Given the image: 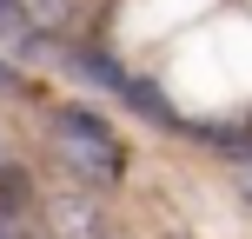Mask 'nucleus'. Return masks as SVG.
Listing matches in <instances>:
<instances>
[{
  "label": "nucleus",
  "instance_id": "1",
  "mask_svg": "<svg viewBox=\"0 0 252 239\" xmlns=\"http://www.w3.org/2000/svg\"><path fill=\"white\" fill-rule=\"evenodd\" d=\"M47 133H53V146H60V160H66L73 179H87V186H120L126 153H120L113 126L93 113V106H53Z\"/></svg>",
  "mask_w": 252,
  "mask_h": 239
},
{
  "label": "nucleus",
  "instance_id": "2",
  "mask_svg": "<svg viewBox=\"0 0 252 239\" xmlns=\"http://www.w3.org/2000/svg\"><path fill=\"white\" fill-rule=\"evenodd\" d=\"M120 100L133 106V113L146 120V126H159V133H186V120L173 113V100H166V93L153 87V80H139V73H126V80H120Z\"/></svg>",
  "mask_w": 252,
  "mask_h": 239
},
{
  "label": "nucleus",
  "instance_id": "3",
  "mask_svg": "<svg viewBox=\"0 0 252 239\" xmlns=\"http://www.w3.org/2000/svg\"><path fill=\"white\" fill-rule=\"evenodd\" d=\"M47 226L53 239H100V206L87 193H60V200H47Z\"/></svg>",
  "mask_w": 252,
  "mask_h": 239
},
{
  "label": "nucleus",
  "instance_id": "4",
  "mask_svg": "<svg viewBox=\"0 0 252 239\" xmlns=\"http://www.w3.org/2000/svg\"><path fill=\"white\" fill-rule=\"evenodd\" d=\"M0 47H13L20 60H40V53H47V34H40L13 0H0Z\"/></svg>",
  "mask_w": 252,
  "mask_h": 239
},
{
  "label": "nucleus",
  "instance_id": "5",
  "mask_svg": "<svg viewBox=\"0 0 252 239\" xmlns=\"http://www.w3.org/2000/svg\"><path fill=\"white\" fill-rule=\"evenodd\" d=\"M73 67L93 80V87H106V93H120V80H126V67H120V60H106L100 47H80V53H73Z\"/></svg>",
  "mask_w": 252,
  "mask_h": 239
},
{
  "label": "nucleus",
  "instance_id": "6",
  "mask_svg": "<svg viewBox=\"0 0 252 239\" xmlns=\"http://www.w3.org/2000/svg\"><path fill=\"white\" fill-rule=\"evenodd\" d=\"M27 206H33V179H27L20 166H7V160H0V213H13V219H20Z\"/></svg>",
  "mask_w": 252,
  "mask_h": 239
},
{
  "label": "nucleus",
  "instance_id": "7",
  "mask_svg": "<svg viewBox=\"0 0 252 239\" xmlns=\"http://www.w3.org/2000/svg\"><path fill=\"white\" fill-rule=\"evenodd\" d=\"M13 7H20L27 20L40 27V34H60V27L73 20V0H13Z\"/></svg>",
  "mask_w": 252,
  "mask_h": 239
},
{
  "label": "nucleus",
  "instance_id": "8",
  "mask_svg": "<svg viewBox=\"0 0 252 239\" xmlns=\"http://www.w3.org/2000/svg\"><path fill=\"white\" fill-rule=\"evenodd\" d=\"M0 239H27V233H20V219H13V213H0Z\"/></svg>",
  "mask_w": 252,
  "mask_h": 239
},
{
  "label": "nucleus",
  "instance_id": "9",
  "mask_svg": "<svg viewBox=\"0 0 252 239\" xmlns=\"http://www.w3.org/2000/svg\"><path fill=\"white\" fill-rule=\"evenodd\" d=\"M13 87H20V73H13V67L0 60V93H13Z\"/></svg>",
  "mask_w": 252,
  "mask_h": 239
},
{
  "label": "nucleus",
  "instance_id": "10",
  "mask_svg": "<svg viewBox=\"0 0 252 239\" xmlns=\"http://www.w3.org/2000/svg\"><path fill=\"white\" fill-rule=\"evenodd\" d=\"M0 160H7V146H0Z\"/></svg>",
  "mask_w": 252,
  "mask_h": 239
},
{
  "label": "nucleus",
  "instance_id": "11",
  "mask_svg": "<svg viewBox=\"0 0 252 239\" xmlns=\"http://www.w3.org/2000/svg\"><path fill=\"white\" fill-rule=\"evenodd\" d=\"M246 133H252V126H246Z\"/></svg>",
  "mask_w": 252,
  "mask_h": 239
}]
</instances>
